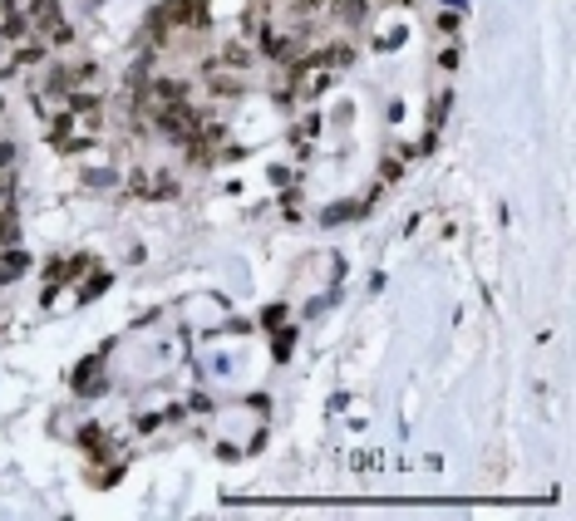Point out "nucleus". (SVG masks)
Masks as SVG:
<instances>
[{
    "label": "nucleus",
    "instance_id": "f257e3e1",
    "mask_svg": "<svg viewBox=\"0 0 576 521\" xmlns=\"http://www.w3.org/2000/svg\"><path fill=\"white\" fill-rule=\"evenodd\" d=\"M271 5H281V0H271Z\"/></svg>",
    "mask_w": 576,
    "mask_h": 521
}]
</instances>
